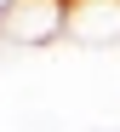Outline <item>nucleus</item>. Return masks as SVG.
Wrapping results in <instances>:
<instances>
[{"label":"nucleus","mask_w":120,"mask_h":132,"mask_svg":"<svg viewBox=\"0 0 120 132\" xmlns=\"http://www.w3.org/2000/svg\"><path fill=\"white\" fill-rule=\"evenodd\" d=\"M6 6H12V0H0V17H6Z\"/></svg>","instance_id":"7ed1b4c3"},{"label":"nucleus","mask_w":120,"mask_h":132,"mask_svg":"<svg viewBox=\"0 0 120 132\" xmlns=\"http://www.w3.org/2000/svg\"><path fill=\"white\" fill-rule=\"evenodd\" d=\"M69 40L114 46L120 40V0H69Z\"/></svg>","instance_id":"f03ea898"},{"label":"nucleus","mask_w":120,"mask_h":132,"mask_svg":"<svg viewBox=\"0 0 120 132\" xmlns=\"http://www.w3.org/2000/svg\"><path fill=\"white\" fill-rule=\"evenodd\" d=\"M0 40H12V46L69 40V0H12L0 17Z\"/></svg>","instance_id":"f257e3e1"}]
</instances>
